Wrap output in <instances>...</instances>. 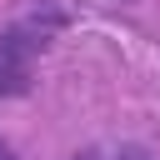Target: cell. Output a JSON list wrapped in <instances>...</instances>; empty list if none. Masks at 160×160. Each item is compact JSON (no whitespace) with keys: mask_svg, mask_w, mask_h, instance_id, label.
Returning a JSON list of instances; mask_svg holds the SVG:
<instances>
[{"mask_svg":"<svg viewBox=\"0 0 160 160\" xmlns=\"http://www.w3.org/2000/svg\"><path fill=\"white\" fill-rule=\"evenodd\" d=\"M60 30H65V10L55 0H40L35 10L15 15L10 25H0V100L30 95L35 60L50 50V40Z\"/></svg>","mask_w":160,"mask_h":160,"instance_id":"cell-1","label":"cell"},{"mask_svg":"<svg viewBox=\"0 0 160 160\" xmlns=\"http://www.w3.org/2000/svg\"><path fill=\"white\" fill-rule=\"evenodd\" d=\"M0 160H15V150H10V140L0 135Z\"/></svg>","mask_w":160,"mask_h":160,"instance_id":"cell-4","label":"cell"},{"mask_svg":"<svg viewBox=\"0 0 160 160\" xmlns=\"http://www.w3.org/2000/svg\"><path fill=\"white\" fill-rule=\"evenodd\" d=\"M70 160H105V150H95V145H85V150H75Z\"/></svg>","mask_w":160,"mask_h":160,"instance_id":"cell-3","label":"cell"},{"mask_svg":"<svg viewBox=\"0 0 160 160\" xmlns=\"http://www.w3.org/2000/svg\"><path fill=\"white\" fill-rule=\"evenodd\" d=\"M110 160H160L150 145H135V140H125V145H115L110 150Z\"/></svg>","mask_w":160,"mask_h":160,"instance_id":"cell-2","label":"cell"}]
</instances>
